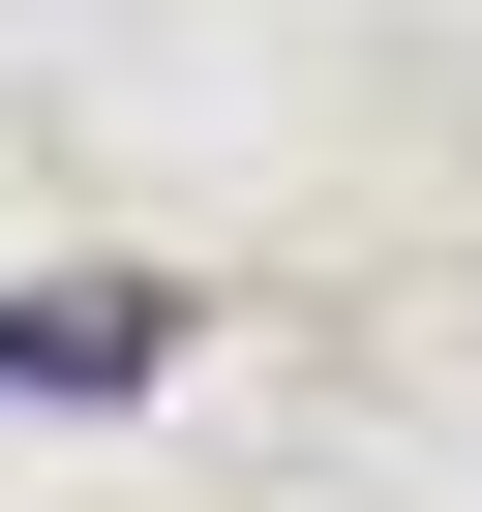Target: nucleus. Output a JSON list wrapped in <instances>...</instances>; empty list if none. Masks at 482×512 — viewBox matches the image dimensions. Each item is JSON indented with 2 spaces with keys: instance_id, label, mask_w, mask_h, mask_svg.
<instances>
[{
  "instance_id": "obj_1",
  "label": "nucleus",
  "mask_w": 482,
  "mask_h": 512,
  "mask_svg": "<svg viewBox=\"0 0 482 512\" xmlns=\"http://www.w3.org/2000/svg\"><path fill=\"white\" fill-rule=\"evenodd\" d=\"M181 362V302L151 272H91V302H0V392H151Z\"/></svg>"
}]
</instances>
